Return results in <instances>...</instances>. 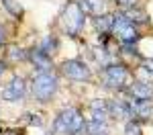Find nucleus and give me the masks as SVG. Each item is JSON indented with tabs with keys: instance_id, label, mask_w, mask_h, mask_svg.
Returning <instances> with one entry per match:
<instances>
[{
	"instance_id": "a211bd4d",
	"label": "nucleus",
	"mask_w": 153,
	"mask_h": 135,
	"mask_svg": "<svg viewBox=\"0 0 153 135\" xmlns=\"http://www.w3.org/2000/svg\"><path fill=\"white\" fill-rule=\"evenodd\" d=\"M2 4H4V8L10 12L12 16H21L23 14V4H19L16 0H2Z\"/></svg>"
},
{
	"instance_id": "9d476101",
	"label": "nucleus",
	"mask_w": 153,
	"mask_h": 135,
	"mask_svg": "<svg viewBox=\"0 0 153 135\" xmlns=\"http://www.w3.org/2000/svg\"><path fill=\"white\" fill-rule=\"evenodd\" d=\"M108 115L112 119H125V117L133 115V109H131V104H125L120 100H110L108 102Z\"/></svg>"
},
{
	"instance_id": "ddd939ff",
	"label": "nucleus",
	"mask_w": 153,
	"mask_h": 135,
	"mask_svg": "<svg viewBox=\"0 0 153 135\" xmlns=\"http://www.w3.org/2000/svg\"><path fill=\"white\" fill-rule=\"evenodd\" d=\"M94 25H96V31H98V33H106V31L112 29L114 16H110V14H100V16L94 19Z\"/></svg>"
},
{
	"instance_id": "9b49d317",
	"label": "nucleus",
	"mask_w": 153,
	"mask_h": 135,
	"mask_svg": "<svg viewBox=\"0 0 153 135\" xmlns=\"http://www.w3.org/2000/svg\"><path fill=\"white\" fill-rule=\"evenodd\" d=\"M131 109H133V115L135 117H139V119H149L153 113V104L149 100H135L133 104H131Z\"/></svg>"
},
{
	"instance_id": "2eb2a0df",
	"label": "nucleus",
	"mask_w": 153,
	"mask_h": 135,
	"mask_svg": "<svg viewBox=\"0 0 153 135\" xmlns=\"http://www.w3.org/2000/svg\"><path fill=\"white\" fill-rule=\"evenodd\" d=\"M129 21H133V23H147L149 21V16H147V12H143L141 8H127V10L123 12Z\"/></svg>"
},
{
	"instance_id": "dca6fc26",
	"label": "nucleus",
	"mask_w": 153,
	"mask_h": 135,
	"mask_svg": "<svg viewBox=\"0 0 153 135\" xmlns=\"http://www.w3.org/2000/svg\"><path fill=\"white\" fill-rule=\"evenodd\" d=\"M106 131H108V127L100 119H94V121L86 127V135H106Z\"/></svg>"
},
{
	"instance_id": "4be33fe9",
	"label": "nucleus",
	"mask_w": 153,
	"mask_h": 135,
	"mask_svg": "<svg viewBox=\"0 0 153 135\" xmlns=\"http://www.w3.org/2000/svg\"><path fill=\"white\" fill-rule=\"evenodd\" d=\"M2 72H4V63L0 61V76H2Z\"/></svg>"
},
{
	"instance_id": "7ed1b4c3",
	"label": "nucleus",
	"mask_w": 153,
	"mask_h": 135,
	"mask_svg": "<svg viewBox=\"0 0 153 135\" xmlns=\"http://www.w3.org/2000/svg\"><path fill=\"white\" fill-rule=\"evenodd\" d=\"M112 31L117 33V37L123 41V45H135L139 31H137V23L129 21L125 14H118L114 16V25H112Z\"/></svg>"
},
{
	"instance_id": "39448f33",
	"label": "nucleus",
	"mask_w": 153,
	"mask_h": 135,
	"mask_svg": "<svg viewBox=\"0 0 153 135\" xmlns=\"http://www.w3.org/2000/svg\"><path fill=\"white\" fill-rule=\"evenodd\" d=\"M129 80V70L120 63H112L104 70V84L112 90H120Z\"/></svg>"
},
{
	"instance_id": "6e6552de",
	"label": "nucleus",
	"mask_w": 153,
	"mask_h": 135,
	"mask_svg": "<svg viewBox=\"0 0 153 135\" xmlns=\"http://www.w3.org/2000/svg\"><path fill=\"white\" fill-rule=\"evenodd\" d=\"M31 61H33V66H35L39 72H51V68H53L51 55H47L41 47L31 51Z\"/></svg>"
},
{
	"instance_id": "f8f14e48",
	"label": "nucleus",
	"mask_w": 153,
	"mask_h": 135,
	"mask_svg": "<svg viewBox=\"0 0 153 135\" xmlns=\"http://www.w3.org/2000/svg\"><path fill=\"white\" fill-rule=\"evenodd\" d=\"M84 12L90 14H104V0H80Z\"/></svg>"
},
{
	"instance_id": "1a4fd4ad",
	"label": "nucleus",
	"mask_w": 153,
	"mask_h": 135,
	"mask_svg": "<svg viewBox=\"0 0 153 135\" xmlns=\"http://www.w3.org/2000/svg\"><path fill=\"white\" fill-rule=\"evenodd\" d=\"M129 92L135 100H149L153 96V86L149 82H133Z\"/></svg>"
},
{
	"instance_id": "aec40b11",
	"label": "nucleus",
	"mask_w": 153,
	"mask_h": 135,
	"mask_svg": "<svg viewBox=\"0 0 153 135\" xmlns=\"http://www.w3.org/2000/svg\"><path fill=\"white\" fill-rule=\"evenodd\" d=\"M125 133H127V135H143V131H141V127H139V123L129 121V123H127V127H125Z\"/></svg>"
},
{
	"instance_id": "20e7f679",
	"label": "nucleus",
	"mask_w": 153,
	"mask_h": 135,
	"mask_svg": "<svg viewBox=\"0 0 153 135\" xmlns=\"http://www.w3.org/2000/svg\"><path fill=\"white\" fill-rule=\"evenodd\" d=\"M61 72L63 76H68L70 80H76V82H88L92 78V72L90 68L80 60H68L61 63Z\"/></svg>"
},
{
	"instance_id": "f257e3e1",
	"label": "nucleus",
	"mask_w": 153,
	"mask_h": 135,
	"mask_svg": "<svg viewBox=\"0 0 153 135\" xmlns=\"http://www.w3.org/2000/svg\"><path fill=\"white\" fill-rule=\"evenodd\" d=\"M59 21H61V27H63V31L68 33V35H78L80 31L84 29V8L80 2H68L65 6H63V10H61V16H59Z\"/></svg>"
},
{
	"instance_id": "f03ea898",
	"label": "nucleus",
	"mask_w": 153,
	"mask_h": 135,
	"mask_svg": "<svg viewBox=\"0 0 153 135\" xmlns=\"http://www.w3.org/2000/svg\"><path fill=\"white\" fill-rule=\"evenodd\" d=\"M57 92V76L51 72H39L33 78V96L39 102H47Z\"/></svg>"
},
{
	"instance_id": "4468645a",
	"label": "nucleus",
	"mask_w": 153,
	"mask_h": 135,
	"mask_svg": "<svg viewBox=\"0 0 153 135\" xmlns=\"http://www.w3.org/2000/svg\"><path fill=\"white\" fill-rule=\"evenodd\" d=\"M90 109H92V115H94V119H100V121H104L106 115H108V102H106V100H92Z\"/></svg>"
},
{
	"instance_id": "0eeeda50",
	"label": "nucleus",
	"mask_w": 153,
	"mask_h": 135,
	"mask_svg": "<svg viewBox=\"0 0 153 135\" xmlns=\"http://www.w3.org/2000/svg\"><path fill=\"white\" fill-rule=\"evenodd\" d=\"M74 115H76V109H63V110L57 115V119L53 121L51 133H53V135H70Z\"/></svg>"
},
{
	"instance_id": "412c9836",
	"label": "nucleus",
	"mask_w": 153,
	"mask_h": 135,
	"mask_svg": "<svg viewBox=\"0 0 153 135\" xmlns=\"http://www.w3.org/2000/svg\"><path fill=\"white\" fill-rule=\"evenodd\" d=\"M4 45V33H2V29H0V47Z\"/></svg>"
},
{
	"instance_id": "6ab92c4d",
	"label": "nucleus",
	"mask_w": 153,
	"mask_h": 135,
	"mask_svg": "<svg viewBox=\"0 0 153 135\" xmlns=\"http://www.w3.org/2000/svg\"><path fill=\"white\" fill-rule=\"evenodd\" d=\"M8 60H12V61H23L25 60V51L19 45H12L10 49H8Z\"/></svg>"
},
{
	"instance_id": "423d86ee",
	"label": "nucleus",
	"mask_w": 153,
	"mask_h": 135,
	"mask_svg": "<svg viewBox=\"0 0 153 135\" xmlns=\"http://www.w3.org/2000/svg\"><path fill=\"white\" fill-rule=\"evenodd\" d=\"M25 92H27L25 80L21 78V76H14L10 82H8V86L2 88V98H4V100H10V102H14V100H23Z\"/></svg>"
},
{
	"instance_id": "f3484780",
	"label": "nucleus",
	"mask_w": 153,
	"mask_h": 135,
	"mask_svg": "<svg viewBox=\"0 0 153 135\" xmlns=\"http://www.w3.org/2000/svg\"><path fill=\"white\" fill-rule=\"evenodd\" d=\"M41 49L47 53V55H53L55 51L59 49V41H57V37H53V35H47L45 39H43V45H41Z\"/></svg>"
}]
</instances>
